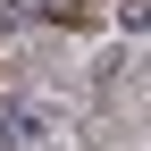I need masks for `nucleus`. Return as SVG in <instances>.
<instances>
[{
	"mask_svg": "<svg viewBox=\"0 0 151 151\" xmlns=\"http://www.w3.org/2000/svg\"><path fill=\"white\" fill-rule=\"evenodd\" d=\"M118 25H126V34H151V0H126V9H118Z\"/></svg>",
	"mask_w": 151,
	"mask_h": 151,
	"instance_id": "1",
	"label": "nucleus"
},
{
	"mask_svg": "<svg viewBox=\"0 0 151 151\" xmlns=\"http://www.w3.org/2000/svg\"><path fill=\"white\" fill-rule=\"evenodd\" d=\"M17 25H34V9L25 0H0V34H17Z\"/></svg>",
	"mask_w": 151,
	"mask_h": 151,
	"instance_id": "2",
	"label": "nucleus"
}]
</instances>
